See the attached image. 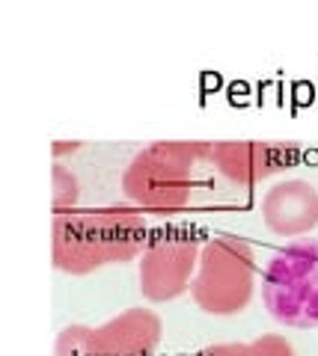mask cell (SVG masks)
<instances>
[{"instance_id": "8fae6325", "label": "cell", "mask_w": 318, "mask_h": 356, "mask_svg": "<svg viewBox=\"0 0 318 356\" xmlns=\"http://www.w3.org/2000/svg\"><path fill=\"white\" fill-rule=\"evenodd\" d=\"M196 356H247V344H212Z\"/></svg>"}, {"instance_id": "7a4b0ae2", "label": "cell", "mask_w": 318, "mask_h": 356, "mask_svg": "<svg viewBox=\"0 0 318 356\" xmlns=\"http://www.w3.org/2000/svg\"><path fill=\"white\" fill-rule=\"evenodd\" d=\"M212 143H152L134 154L122 175V191L140 211L175 214L188 205L193 191V166L208 158Z\"/></svg>"}, {"instance_id": "9c48e42d", "label": "cell", "mask_w": 318, "mask_h": 356, "mask_svg": "<svg viewBox=\"0 0 318 356\" xmlns=\"http://www.w3.org/2000/svg\"><path fill=\"white\" fill-rule=\"evenodd\" d=\"M51 181H54V211L57 214H63L65 208H74V202H78V178H74L65 166H54V175H51Z\"/></svg>"}, {"instance_id": "30bf717a", "label": "cell", "mask_w": 318, "mask_h": 356, "mask_svg": "<svg viewBox=\"0 0 318 356\" xmlns=\"http://www.w3.org/2000/svg\"><path fill=\"white\" fill-rule=\"evenodd\" d=\"M247 356H294V348L283 336H262L247 344Z\"/></svg>"}, {"instance_id": "7c38bea8", "label": "cell", "mask_w": 318, "mask_h": 356, "mask_svg": "<svg viewBox=\"0 0 318 356\" xmlns=\"http://www.w3.org/2000/svg\"><path fill=\"white\" fill-rule=\"evenodd\" d=\"M69 149L74 152V149H78V143H72V146H65V143H54V154H57V158H60L63 152H69Z\"/></svg>"}, {"instance_id": "3957f363", "label": "cell", "mask_w": 318, "mask_h": 356, "mask_svg": "<svg viewBox=\"0 0 318 356\" xmlns=\"http://www.w3.org/2000/svg\"><path fill=\"white\" fill-rule=\"evenodd\" d=\"M256 285V259L247 241L221 235L200 252L196 276L191 282L193 303L208 315H238L244 312Z\"/></svg>"}, {"instance_id": "6da1fadb", "label": "cell", "mask_w": 318, "mask_h": 356, "mask_svg": "<svg viewBox=\"0 0 318 356\" xmlns=\"http://www.w3.org/2000/svg\"><path fill=\"white\" fill-rule=\"evenodd\" d=\"M146 250V220L131 208H93L57 214L51 226L54 267L86 276L107 264L131 261Z\"/></svg>"}, {"instance_id": "ba28073f", "label": "cell", "mask_w": 318, "mask_h": 356, "mask_svg": "<svg viewBox=\"0 0 318 356\" xmlns=\"http://www.w3.org/2000/svg\"><path fill=\"white\" fill-rule=\"evenodd\" d=\"M262 217L273 235H306L318 226V191L301 178L273 184L262 199Z\"/></svg>"}, {"instance_id": "8992f818", "label": "cell", "mask_w": 318, "mask_h": 356, "mask_svg": "<svg viewBox=\"0 0 318 356\" xmlns=\"http://www.w3.org/2000/svg\"><path fill=\"white\" fill-rule=\"evenodd\" d=\"M200 241L191 235H161L140 255V291L152 303H167L191 288L200 264Z\"/></svg>"}, {"instance_id": "52a82bcc", "label": "cell", "mask_w": 318, "mask_h": 356, "mask_svg": "<svg viewBox=\"0 0 318 356\" xmlns=\"http://www.w3.org/2000/svg\"><path fill=\"white\" fill-rule=\"evenodd\" d=\"M208 161H212L229 181L253 187L259 181H265V178L277 175L280 170H286V166H292L298 161V149L283 146V143L226 140V143H212Z\"/></svg>"}, {"instance_id": "277c9868", "label": "cell", "mask_w": 318, "mask_h": 356, "mask_svg": "<svg viewBox=\"0 0 318 356\" xmlns=\"http://www.w3.org/2000/svg\"><path fill=\"white\" fill-rule=\"evenodd\" d=\"M262 300L286 327H318V241H294L265 267Z\"/></svg>"}, {"instance_id": "5b68a950", "label": "cell", "mask_w": 318, "mask_h": 356, "mask_svg": "<svg viewBox=\"0 0 318 356\" xmlns=\"http://www.w3.org/2000/svg\"><path fill=\"white\" fill-rule=\"evenodd\" d=\"M161 336L164 324L155 312L128 309L102 327H65L54 356H152Z\"/></svg>"}]
</instances>
